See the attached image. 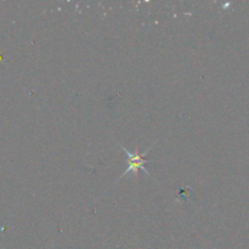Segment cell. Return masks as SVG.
<instances>
[{"instance_id":"cell-1","label":"cell","mask_w":249,"mask_h":249,"mask_svg":"<svg viewBox=\"0 0 249 249\" xmlns=\"http://www.w3.org/2000/svg\"><path fill=\"white\" fill-rule=\"evenodd\" d=\"M152 147H153V145L151 146L150 148H147V150H146L143 153H139L138 148H136L134 152H129V151L126 150L124 146H121L122 150H123L124 152L128 155V169L124 170L123 174L121 175V178H119V179L124 178L126 174H129V173H134V174H135V177H138V169H142L143 172H145L146 174L148 175V177H151L150 172H148V170L145 168V164L147 162H153V160H146L145 156L147 155L148 152H150V150Z\"/></svg>"}]
</instances>
